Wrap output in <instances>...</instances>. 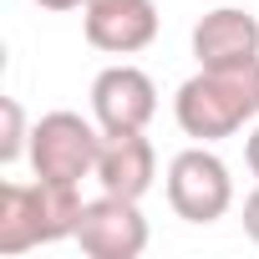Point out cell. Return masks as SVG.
Here are the masks:
<instances>
[{"label": "cell", "mask_w": 259, "mask_h": 259, "mask_svg": "<svg viewBox=\"0 0 259 259\" xmlns=\"http://www.w3.org/2000/svg\"><path fill=\"white\" fill-rule=\"evenodd\" d=\"M0 117H6V133H0V163H16L21 153H31V133H26V112L16 97L0 102Z\"/></svg>", "instance_id": "obj_10"}, {"label": "cell", "mask_w": 259, "mask_h": 259, "mask_svg": "<svg viewBox=\"0 0 259 259\" xmlns=\"http://www.w3.org/2000/svg\"><path fill=\"white\" fill-rule=\"evenodd\" d=\"M87 198L76 183H0V254H26L36 244H61L76 239Z\"/></svg>", "instance_id": "obj_2"}, {"label": "cell", "mask_w": 259, "mask_h": 259, "mask_svg": "<svg viewBox=\"0 0 259 259\" xmlns=\"http://www.w3.org/2000/svg\"><path fill=\"white\" fill-rule=\"evenodd\" d=\"M244 234L259 244V183H254V193L244 198Z\"/></svg>", "instance_id": "obj_11"}, {"label": "cell", "mask_w": 259, "mask_h": 259, "mask_svg": "<svg viewBox=\"0 0 259 259\" xmlns=\"http://www.w3.org/2000/svg\"><path fill=\"white\" fill-rule=\"evenodd\" d=\"M41 11H76V6H87V0H36Z\"/></svg>", "instance_id": "obj_13"}, {"label": "cell", "mask_w": 259, "mask_h": 259, "mask_svg": "<svg viewBox=\"0 0 259 259\" xmlns=\"http://www.w3.org/2000/svg\"><path fill=\"white\" fill-rule=\"evenodd\" d=\"M81 31L107 56H133V51L153 46L158 6L153 0H97V6H87V16H81Z\"/></svg>", "instance_id": "obj_7"}, {"label": "cell", "mask_w": 259, "mask_h": 259, "mask_svg": "<svg viewBox=\"0 0 259 259\" xmlns=\"http://www.w3.org/2000/svg\"><path fill=\"white\" fill-rule=\"evenodd\" d=\"M193 56L198 66H244L259 61V16L239 6L203 11L193 26Z\"/></svg>", "instance_id": "obj_8"}, {"label": "cell", "mask_w": 259, "mask_h": 259, "mask_svg": "<svg viewBox=\"0 0 259 259\" xmlns=\"http://www.w3.org/2000/svg\"><path fill=\"white\" fill-rule=\"evenodd\" d=\"M76 244L92 259H138L148 249V219H143L138 198H117V193L87 198L81 224H76Z\"/></svg>", "instance_id": "obj_5"}, {"label": "cell", "mask_w": 259, "mask_h": 259, "mask_svg": "<svg viewBox=\"0 0 259 259\" xmlns=\"http://www.w3.org/2000/svg\"><path fill=\"white\" fill-rule=\"evenodd\" d=\"M97 153H102L97 117L87 122L81 112H46L31 127V168H36V178L81 188V178L97 173Z\"/></svg>", "instance_id": "obj_3"}, {"label": "cell", "mask_w": 259, "mask_h": 259, "mask_svg": "<svg viewBox=\"0 0 259 259\" xmlns=\"http://www.w3.org/2000/svg\"><path fill=\"white\" fill-rule=\"evenodd\" d=\"M158 112V87L143 66H107L92 81V117L102 133H143Z\"/></svg>", "instance_id": "obj_6"}, {"label": "cell", "mask_w": 259, "mask_h": 259, "mask_svg": "<svg viewBox=\"0 0 259 259\" xmlns=\"http://www.w3.org/2000/svg\"><path fill=\"white\" fill-rule=\"evenodd\" d=\"M173 117L183 127V138L193 143H224L239 127L259 122V61L244 66H198L178 97Z\"/></svg>", "instance_id": "obj_1"}, {"label": "cell", "mask_w": 259, "mask_h": 259, "mask_svg": "<svg viewBox=\"0 0 259 259\" xmlns=\"http://www.w3.org/2000/svg\"><path fill=\"white\" fill-rule=\"evenodd\" d=\"M87 6H97V0H87Z\"/></svg>", "instance_id": "obj_14"}, {"label": "cell", "mask_w": 259, "mask_h": 259, "mask_svg": "<svg viewBox=\"0 0 259 259\" xmlns=\"http://www.w3.org/2000/svg\"><path fill=\"white\" fill-rule=\"evenodd\" d=\"M102 193L117 198H143L158 178V153L148 143V133H102V153H97V173Z\"/></svg>", "instance_id": "obj_9"}, {"label": "cell", "mask_w": 259, "mask_h": 259, "mask_svg": "<svg viewBox=\"0 0 259 259\" xmlns=\"http://www.w3.org/2000/svg\"><path fill=\"white\" fill-rule=\"evenodd\" d=\"M244 163H249V173H254V183H259V122L249 127V143H244Z\"/></svg>", "instance_id": "obj_12"}, {"label": "cell", "mask_w": 259, "mask_h": 259, "mask_svg": "<svg viewBox=\"0 0 259 259\" xmlns=\"http://www.w3.org/2000/svg\"><path fill=\"white\" fill-rule=\"evenodd\" d=\"M168 203L188 224H213L234 208V178L213 143H193L168 163Z\"/></svg>", "instance_id": "obj_4"}]
</instances>
